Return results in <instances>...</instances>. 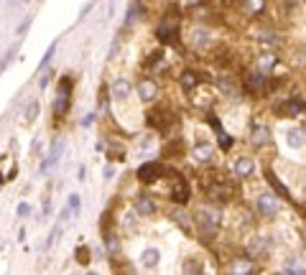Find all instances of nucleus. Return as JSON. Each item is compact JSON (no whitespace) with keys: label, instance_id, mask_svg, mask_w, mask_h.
I'll use <instances>...</instances> for the list:
<instances>
[{"label":"nucleus","instance_id":"nucleus-1","mask_svg":"<svg viewBox=\"0 0 306 275\" xmlns=\"http://www.w3.org/2000/svg\"><path fill=\"white\" fill-rule=\"evenodd\" d=\"M194 227H197V234L202 237V242H215L220 239L222 229H225V211L220 204H212V201H204L194 209Z\"/></svg>","mask_w":306,"mask_h":275},{"label":"nucleus","instance_id":"nucleus-2","mask_svg":"<svg viewBox=\"0 0 306 275\" xmlns=\"http://www.w3.org/2000/svg\"><path fill=\"white\" fill-rule=\"evenodd\" d=\"M250 199H253L255 217H258V219H263V222H268V224L281 222V217L286 214V204H283L281 194H273V191H270V189H265V186L255 189V191L250 194Z\"/></svg>","mask_w":306,"mask_h":275},{"label":"nucleus","instance_id":"nucleus-3","mask_svg":"<svg viewBox=\"0 0 306 275\" xmlns=\"http://www.w3.org/2000/svg\"><path fill=\"white\" fill-rule=\"evenodd\" d=\"M133 100H138V97H135V84H133L125 74H120L117 79H112V84H110V102H112V110H120V107H123V112H128L130 117H138V112L130 110Z\"/></svg>","mask_w":306,"mask_h":275},{"label":"nucleus","instance_id":"nucleus-4","mask_svg":"<svg viewBox=\"0 0 306 275\" xmlns=\"http://www.w3.org/2000/svg\"><path fill=\"white\" fill-rule=\"evenodd\" d=\"M189 156L194 163L199 166H212L215 158H217V148H215V140L207 130L197 128L194 130V140H192V148H189Z\"/></svg>","mask_w":306,"mask_h":275},{"label":"nucleus","instance_id":"nucleus-5","mask_svg":"<svg viewBox=\"0 0 306 275\" xmlns=\"http://www.w3.org/2000/svg\"><path fill=\"white\" fill-rule=\"evenodd\" d=\"M187 46L192 49V51H197V54H209L212 49H215V34H212V28H207L204 23H194V26H189V31H187Z\"/></svg>","mask_w":306,"mask_h":275},{"label":"nucleus","instance_id":"nucleus-6","mask_svg":"<svg viewBox=\"0 0 306 275\" xmlns=\"http://www.w3.org/2000/svg\"><path fill=\"white\" fill-rule=\"evenodd\" d=\"M156 39H159L164 46L179 44V39H181V16H179L176 11H169V13L161 18V23H159V28H156Z\"/></svg>","mask_w":306,"mask_h":275},{"label":"nucleus","instance_id":"nucleus-7","mask_svg":"<svg viewBox=\"0 0 306 275\" xmlns=\"http://www.w3.org/2000/svg\"><path fill=\"white\" fill-rule=\"evenodd\" d=\"M258 173V161L253 153H235L230 158V176L235 181H250Z\"/></svg>","mask_w":306,"mask_h":275},{"label":"nucleus","instance_id":"nucleus-8","mask_svg":"<svg viewBox=\"0 0 306 275\" xmlns=\"http://www.w3.org/2000/svg\"><path fill=\"white\" fill-rule=\"evenodd\" d=\"M135 97H138V105H156L161 100V82L159 79H153L150 74L140 77L135 82Z\"/></svg>","mask_w":306,"mask_h":275},{"label":"nucleus","instance_id":"nucleus-9","mask_svg":"<svg viewBox=\"0 0 306 275\" xmlns=\"http://www.w3.org/2000/svg\"><path fill=\"white\" fill-rule=\"evenodd\" d=\"M166 173H169L166 161H145V163H140V166H138V171H135L138 181H140V184H145V186L161 181Z\"/></svg>","mask_w":306,"mask_h":275},{"label":"nucleus","instance_id":"nucleus-10","mask_svg":"<svg viewBox=\"0 0 306 275\" xmlns=\"http://www.w3.org/2000/svg\"><path fill=\"white\" fill-rule=\"evenodd\" d=\"M169 184H171L169 191H166L169 201H171V204H181V206H187L189 199H192V186H189V181H187L181 173H171Z\"/></svg>","mask_w":306,"mask_h":275},{"label":"nucleus","instance_id":"nucleus-11","mask_svg":"<svg viewBox=\"0 0 306 275\" xmlns=\"http://www.w3.org/2000/svg\"><path fill=\"white\" fill-rule=\"evenodd\" d=\"M278 135H281L283 148H288V150H303L306 148V130L298 128V125H281Z\"/></svg>","mask_w":306,"mask_h":275},{"label":"nucleus","instance_id":"nucleus-12","mask_svg":"<svg viewBox=\"0 0 306 275\" xmlns=\"http://www.w3.org/2000/svg\"><path fill=\"white\" fill-rule=\"evenodd\" d=\"M248 143H250L255 150L270 148V145H273V130H270L265 123H255V125H250V130H248Z\"/></svg>","mask_w":306,"mask_h":275},{"label":"nucleus","instance_id":"nucleus-13","mask_svg":"<svg viewBox=\"0 0 306 275\" xmlns=\"http://www.w3.org/2000/svg\"><path fill=\"white\" fill-rule=\"evenodd\" d=\"M268 82H270V77H268V74H263V72L253 69V72H248V74H245V79H242V89H245L248 95H253V97H260V95H265V92H268Z\"/></svg>","mask_w":306,"mask_h":275},{"label":"nucleus","instance_id":"nucleus-14","mask_svg":"<svg viewBox=\"0 0 306 275\" xmlns=\"http://www.w3.org/2000/svg\"><path fill=\"white\" fill-rule=\"evenodd\" d=\"M260 267L255 265V260L245 252V255H237V257H230L225 262V272H232V275H250V272H258Z\"/></svg>","mask_w":306,"mask_h":275},{"label":"nucleus","instance_id":"nucleus-15","mask_svg":"<svg viewBox=\"0 0 306 275\" xmlns=\"http://www.w3.org/2000/svg\"><path fill=\"white\" fill-rule=\"evenodd\" d=\"M303 112H306V102H303L298 95L283 97V102H281V107H278V115H281V117H288V120H298Z\"/></svg>","mask_w":306,"mask_h":275},{"label":"nucleus","instance_id":"nucleus-16","mask_svg":"<svg viewBox=\"0 0 306 275\" xmlns=\"http://www.w3.org/2000/svg\"><path fill=\"white\" fill-rule=\"evenodd\" d=\"M278 270H281V272H298V275H306V257H303V255H296V252H283V255H281Z\"/></svg>","mask_w":306,"mask_h":275},{"label":"nucleus","instance_id":"nucleus-17","mask_svg":"<svg viewBox=\"0 0 306 275\" xmlns=\"http://www.w3.org/2000/svg\"><path fill=\"white\" fill-rule=\"evenodd\" d=\"M161 260H164V255H161V250L156 245H145L140 250V255H138V262H140L143 270H159Z\"/></svg>","mask_w":306,"mask_h":275},{"label":"nucleus","instance_id":"nucleus-18","mask_svg":"<svg viewBox=\"0 0 306 275\" xmlns=\"http://www.w3.org/2000/svg\"><path fill=\"white\" fill-rule=\"evenodd\" d=\"M189 95H192V105L199 107V110H204V112H212V107L217 105V95L212 89H204L202 84L197 89H192Z\"/></svg>","mask_w":306,"mask_h":275},{"label":"nucleus","instance_id":"nucleus-19","mask_svg":"<svg viewBox=\"0 0 306 275\" xmlns=\"http://www.w3.org/2000/svg\"><path fill=\"white\" fill-rule=\"evenodd\" d=\"M133 209L138 211L140 219H150V217H156V214H159V204H156V199H153L150 194H140V196H135Z\"/></svg>","mask_w":306,"mask_h":275},{"label":"nucleus","instance_id":"nucleus-20","mask_svg":"<svg viewBox=\"0 0 306 275\" xmlns=\"http://www.w3.org/2000/svg\"><path fill=\"white\" fill-rule=\"evenodd\" d=\"M184 153H187V140L184 138H169L164 143V148H161L164 161H179V158H184Z\"/></svg>","mask_w":306,"mask_h":275},{"label":"nucleus","instance_id":"nucleus-21","mask_svg":"<svg viewBox=\"0 0 306 275\" xmlns=\"http://www.w3.org/2000/svg\"><path fill=\"white\" fill-rule=\"evenodd\" d=\"M169 217H171V222L176 224V227H181L187 234H192L194 232V217L181 206V204H174L171 209H169Z\"/></svg>","mask_w":306,"mask_h":275},{"label":"nucleus","instance_id":"nucleus-22","mask_svg":"<svg viewBox=\"0 0 306 275\" xmlns=\"http://www.w3.org/2000/svg\"><path fill=\"white\" fill-rule=\"evenodd\" d=\"M181 270L184 272H204L207 270V257L204 252H189L181 257Z\"/></svg>","mask_w":306,"mask_h":275},{"label":"nucleus","instance_id":"nucleus-23","mask_svg":"<svg viewBox=\"0 0 306 275\" xmlns=\"http://www.w3.org/2000/svg\"><path fill=\"white\" fill-rule=\"evenodd\" d=\"M278 64H281V59H278V54H273V51H263V54H258V59H255V69L263 72V74H268V77H273V72H276Z\"/></svg>","mask_w":306,"mask_h":275},{"label":"nucleus","instance_id":"nucleus-24","mask_svg":"<svg viewBox=\"0 0 306 275\" xmlns=\"http://www.w3.org/2000/svg\"><path fill=\"white\" fill-rule=\"evenodd\" d=\"M143 13H145V8H143V3H140V0H133V3L128 6V13H125V21H123V34H128L140 18H143Z\"/></svg>","mask_w":306,"mask_h":275},{"label":"nucleus","instance_id":"nucleus-25","mask_svg":"<svg viewBox=\"0 0 306 275\" xmlns=\"http://www.w3.org/2000/svg\"><path fill=\"white\" fill-rule=\"evenodd\" d=\"M253 39L260 41L263 46H276V44H278V34H276L270 26H258V28L253 31Z\"/></svg>","mask_w":306,"mask_h":275},{"label":"nucleus","instance_id":"nucleus-26","mask_svg":"<svg viewBox=\"0 0 306 275\" xmlns=\"http://www.w3.org/2000/svg\"><path fill=\"white\" fill-rule=\"evenodd\" d=\"M265 6H268V0H240V8H242V13H245V16H250V18H258V16H263Z\"/></svg>","mask_w":306,"mask_h":275},{"label":"nucleus","instance_id":"nucleus-27","mask_svg":"<svg viewBox=\"0 0 306 275\" xmlns=\"http://www.w3.org/2000/svg\"><path fill=\"white\" fill-rule=\"evenodd\" d=\"M179 84H181L184 92H192V89H197V87L202 84V77H199L194 69H184V72L179 74Z\"/></svg>","mask_w":306,"mask_h":275},{"label":"nucleus","instance_id":"nucleus-28","mask_svg":"<svg viewBox=\"0 0 306 275\" xmlns=\"http://www.w3.org/2000/svg\"><path fill=\"white\" fill-rule=\"evenodd\" d=\"M120 227L125 229V232H138V227H140V217H138V211L130 206V209H125L123 211V217H120Z\"/></svg>","mask_w":306,"mask_h":275},{"label":"nucleus","instance_id":"nucleus-29","mask_svg":"<svg viewBox=\"0 0 306 275\" xmlns=\"http://www.w3.org/2000/svg\"><path fill=\"white\" fill-rule=\"evenodd\" d=\"M64 153V140L59 138V140H54V145H51V150H49V156H46V161L41 163V171H49L56 161H59V156Z\"/></svg>","mask_w":306,"mask_h":275},{"label":"nucleus","instance_id":"nucleus-30","mask_svg":"<svg viewBox=\"0 0 306 275\" xmlns=\"http://www.w3.org/2000/svg\"><path fill=\"white\" fill-rule=\"evenodd\" d=\"M150 148H153V133H143V135L135 138V153L145 156Z\"/></svg>","mask_w":306,"mask_h":275},{"label":"nucleus","instance_id":"nucleus-31","mask_svg":"<svg viewBox=\"0 0 306 275\" xmlns=\"http://www.w3.org/2000/svg\"><path fill=\"white\" fill-rule=\"evenodd\" d=\"M105 150H107V158H110V161H125V158H128V150H125V145H120V143H112V145H107Z\"/></svg>","mask_w":306,"mask_h":275},{"label":"nucleus","instance_id":"nucleus-32","mask_svg":"<svg viewBox=\"0 0 306 275\" xmlns=\"http://www.w3.org/2000/svg\"><path fill=\"white\" fill-rule=\"evenodd\" d=\"M36 117H39V100L28 102V107H26V125H34Z\"/></svg>","mask_w":306,"mask_h":275},{"label":"nucleus","instance_id":"nucleus-33","mask_svg":"<svg viewBox=\"0 0 306 275\" xmlns=\"http://www.w3.org/2000/svg\"><path fill=\"white\" fill-rule=\"evenodd\" d=\"M74 257H77L79 265H87V262H89V247H87V245H79L77 252H74Z\"/></svg>","mask_w":306,"mask_h":275},{"label":"nucleus","instance_id":"nucleus-34","mask_svg":"<svg viewBox=\"0 0 306 275\" xmlns=\"http://www.w3.org/2000/svg\"><path fill=\"white\" fill-rule=\"evenodd\" d=\"M16 51H18V44H13V46L8 49V54H6V59H3V62H0V72H6V69L11 67V62L16 59Z\"/></svg>","mask_w":306,"mask_h":275},{"label":"nucleus","instance_id":"nucleus-35","mask_svg":"<svg viewBox=\"0 0 306 275\" xmlns=\"http://www.w3.org/2000/svg\"><path fill=\"white\" fill-rule=\"evenodd\" d=\"M54 51H56V41H54V44H51V46H49V51H46V56H44V59H41V64H39V74H41V72H44V69H46V67H49V62H51V59H54Z\"/></svg>","mask_w":306,"mask_h":275},{"label":"nucleus","instance_id":"nucleus-36","mask_svg":"<svg viewBox=\"0 0 306 275\" xmlns=\"http://www.w3.org/2000/svg\"><path fill=\"white\" fill-rule=\"evenodd\" d=\"M296 194H298V199H303V201H306V176L301 178V184H298V189H296Z\"/></svg>","mask_w":306,"mask_h":275},{"label":"nucleus","instance_id":"nucleus-37","mask_svg":"<svg viewBox=\"0 0 306 275\" xmlns=\"http://www.w3.org/2000/svg\"><path fill=\"white\" fill-rule=\"evenodd\" d=\"M69 209H72V211H79V196H77V194L69 196Z\"/></svg>","mask_w":306,"mask_h":275},{"label":"nucleus","instance_id":"nucleus-38","mask_svg":"<svg viewBox=\"0 0 306 275\" xmlns=\"http://www.w3.org/2000/svg\"><path fill=\"white\" fill-rule=\"evenodd\" d=\"M28 28H31V18H26V21H23V23H21V26H18V36H21V39H23V34H26V31H28Z\"/></svg>","mask_w":306,"mask_h":275},{"label":"nucleus","instance_id":"nucleus-39","mask_svg":"<svg viewBox=\"0 0 306 275\" xmlns=\"http://www.w3.org/2000/svg\"><path fill=\"white\" fill-rule=\"evenodd\" d=\"M31 214V204H18V217H28Z\"/></svg>","mask_w":306,"mask_h":275},{"label":"nucleus","instance_id":"nucleus-40","mask_svg":"<svg viewBox=\"0 0 306 275\" xmlns=\"http://www.w3.org/2000/svg\"><path fill=\"white\" fill-rule=\"evenodd\" d=\"M92 8H95V0H92V3H87V6H84V8L79 11V21H82V18H84V16H87V13L92 11Z\"/></svg>","mask_w":306,"mask_h":275},{"label":"nucleus","instance_id":"nucleus-41","mask_svg":"<svg viewBox=\"0 0 306 275\" xmlns=\"http://www.w3.org/2000/svg\"><path fill=\"white\" fill-rule=\"evenodd\" d=\"M92 123H95V115H87V117H84V123H82V128H89Z\"/></svg>","mask_w":306,"mask_h":275},{"label":"nucleus","instance_id":"nucleus-42","mask_svg":"<svg viewBox=\"0 0 306 275\" xmlns=\"http://www.w3.org/2000/svg\"><path fill=\"white\" fill-rule=\"evenodd\" d=\"M112 173H115V171H112V166H107V168H105V178H112Z\"/></svg>","mask_w":306,"mask_h":275},{"label":"nucleus","instance_id":"nucleus-43","mask_svg":"<svg viewBox=\"0 0 306 275\" xmlns=\"http://www.w3.org/2000/svg\"><path fill=\"white\" fill-rule=\"evenodd\" d=\"M77 176H79V181H84V176H87V171H84V166H79V173H77Z\"/></svg>","mask_w":306,"mask_h":275},{"label":"nucleus","instance_id":"nucleus-44","mask_svg":"<svg viewBox=\"0 0 306 275\" xmlns=\"http://www.w3.org/2000/svg\"><path fill=\"white\" fill-rule=\"evenodd\" d=\"M179 3H184V6H194V3H199V0H179Z\"/></svg>","mask_w":306,"mask_h":275},{"label":"nucleus","instance_id":"nucleus-45","mask_svg":"<svg viewBox=\"0 0 306 275\" xmlns=\"http://www.w3.org/2000/svg\"><path fill=\"white\" fill-rule=\"evenodd\" d=\"M286 3H301V0H286Z\"/></svg>","mask_w":306,"mask_h":275}]
</instances>
